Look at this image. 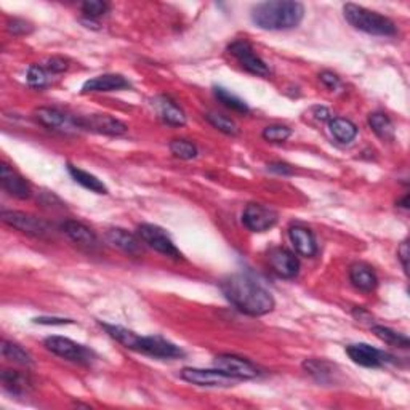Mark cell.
<instances>
[{"label": "cell", "instance_id": "6da1fadb", "mask_svg": "<svg viewBox=\"0 0 410 410\" xmlns=\"http://www.w3.org/2000/svg\"><path fill=\"white\" fill-rule=\"evenodd\" d=\"M221 291L239 311L249 316H263L274 309V298L247 274H234L221 282Z\"/></svg>", "mask_w": 410, "mask_h": 410}, {"label": "cell", "instance_id": "7a4b0ae2", "mask_svg": "<svg viewBox=\"0 0 410 410\" xmlns=\"http://www.w3.org/2000/svg\"><path fill=\"white\" fill-rule=\"evenodd\" d=\"M305 16L300 2H265L251 10V21L266 31H286L297 27Z\"/></svg>", "mask_w": 410, "mask_h": 410}, {"label": "cell", "instance_id": "3957f363", "mask_svg": "<svg viewBox=\"0 0 410 410\" xmlns=\"http://www.w3.org/2000/svg\"><path fill=\"white\" fill-rule=\"evenodd\" d=\"M103 327L114 340L124 344L127 349H132V351L143 353L157 359H175L184 356L182 348H178L172 342L163 340L161 337H140L135 332L124 329L120 325L103 324Z\"/></svg>", "mask_w": 410, "mask_h": 410}, {"label": "cell", "instance_id": "277c9868", "mask_svg": "<svg viewBox=\"0 0 410 410\" xmlns=\"http://www.w3.org/2000/svg\"><path fill=\"white\" fill-rule=\"evenodd\" d=\"M343 13L349 24L365 32V34L395 36L397 32L396 24L390 18L376 12H370V10L359 7V5L346 3L343 7Z\"/></svg>", "mask_w": 410, "mask_h": 410}, {"label": "cell", "instance_id": "5b68a950", "mask_svg": "<svg viewBox=\"0 0 410 410\" xmlns=\"http://www.w3.org/2000/svg\"><path fill=\"white\" fill-rule=\"evenodd\" d=\"M182 379L188 383L202 388H229L237 385L240 380L225 374L220 369H193L186 367L182 370Z\"/></svg>", "mask_w": 410, "mask_h": 410}, {"label": "cell", "instance_id": "8992f818", "mask_svg": "<svg viewBox=\"0 0 410 410\" xmlns=\"http://www.w3.org/2000/svg\"><path fill=\"white\" fill-rule=\"evenodd\" d=\"M45 348L57 356L78 364H90L91 360L90 349L64 337H48L45 340Z\"/></svg>", "mask_w": 410, "mask_h": 410}, {"label": "cell", "instance_id": "52a82bcc", "mask_svg": "<svg viewBox=\"0 0 410 410\" xmlns=\"http://www.w3.org/2000/svg\"><path fill=\"white\" fill-rule=\"evenodd\" d=\"M228 50L237 59L240 66L245 71H249L250 74L260 75V78H268V75H270V68H268L263 59L254 52V48H251L249 42L236 41L228 47Z\"/></svg>", "mask_w": 410, "mask_h": 410}, {"label": "cell", "instance_id": "ba28073f", "mask_svg": "<svg viewBox=\"0 0 410 410\" xmlns=\"http://www.w3.org/2000/svg\"><path fill=\"white\" fill-rule=\"evenodd\" d=\"M138 236L145 244L149 245L151 249L159 251V254L166 256H172L175 260L182 258L180 250L175 247L173 240L168 237V234L163 231L162 228L156 225H140L138 226Z\"/></svg>", "mask_w": 410, "mask_h": 410}, {"label": "cell", "instance_id": "9c48e42d", "mask_svg": "<svg viewBox=\"0 0 410 410\" xmlns=\"http://www.w3.org/2000/svg\"><path fill=\"white\" fill-rule=\"evenodd\" d=\"M242 223L251 233H265L277 223V213L271 207L249 204L242 213Z\"/></svg>", "mask_w": 410, "mask_h": 410}, {"label": "cell", "instance_id": "30bf717a", "mask_svg": "<svg viewBox=\"0 0 410 410\" xmlns=\"http://www.w3.org/2000/svg\"><path fill=\"white\" fill-rule=\"evenodd\" d=\"M2 220L3 223H7L8 226H12L18 231L29 234V236H36V237H43L50 233V228L43 220H39V218L27 215V213L23 212H2Z\"/></svg>", "mask_w": 410, "mask_h": 410}, {"label": "cell", "instance_id": "8fae6325", "mask_svg": "<svg viewBox=\"0 0 410 410\" xmlns=\"http://www.w3.org/2000/svg\"><path fill=\"white\" fill-rule=\"evenodd\" d=\"M34 117L39 124H42L43 127L54 130V132H61V133H73L78 132L79 124L78 119L68 116L61 111L54 108H39L34 111Z\"/></svg>", "mask_w": 410, "mask_h": 410}, {"label": "cell", "instance_id": "7c38bea8", "mask_svg": "<svg viewBox=\"0 0 410 410\" xmlns=\"http://www.w3.org/2000/svg\"><path fill=\"white\" fill-rule=\"evenodd\" d=\"M215 367L237 380H251L260 375V370L250 360L233 356V354H220V356H217Z\"/></svg>", "mask_w": 410, "mask_h": 410}, {"label": "cell", "instance_id": "4fadbf2b", "mask_svg": "<svg viewBox=\"0 0 410 410\" xmlns=\"http://www.w3.org/2000/svg\"><path fill=\"white\" fill-rule=\"evenodd\" d=\"M346 353L354 364L363 365V367H380V365L391 363L395 359L390 354L380 351V349L370 346L367 343L349 344Z\"/></svg>", "mask_w": 410, "mask_h": 410}, {"label": "cell", "instance_id": "5bb4252c", "mask_svg": "<svg viewBox=\"0 0 410 410\" xmlns=\"http://www.w3.org/2000/svg\"><path fill=\"white\" fill-rule=\"evenodd\" d=\"M78 124L80 129H87L103 135L119 136L127 133V125L117 119L108 116V114H93V116L79 117Z\"/></svg>", "mask_w": 410, "mask_h": 410}, {"label": "cell", "instance_id": "9a60e30c", "mask_svg": "<svg viewBox=\"0 0 410 410\" xmlns=\"http://www.w3.org/2000/svg\"><path fill=\"white\" fill-rule=\"evenodd\" d=\"M0 183L2 188L7 191L8 194L15 196L18 199H29L32 194L31 184L26 182V178L21 177L18 172H15L12 167H8L7 163L0 166Z\"/></svg>", "mask_w": 410, "mask_h": 410}, {"label": "cell", "instance_id": "2e32d148", "mask_svg": "<svg viewBox=\"0 0 410 410\" xmlns=\"http://www.w3.org/2000/svg\"><path fill=\"white\" fill-rule=\"evenodd\" d=\"M270 263L276 274L286 279H292L298 274L300 261L291 250L277 247L270 251Z\"/></svg>", "mask_w": 410, "mask_h": 410}, {"label": "cell", "instance_id": "e0dca14e", "mask_svg": "<svg viewBox=\"0 0 410 410\" xmlns=\"http://www.w3.org/2000/svg\"><path fill=\"white\" fill-rule=\"evenodd\" d=\"M130 87V82L120 74H103L98 78L87 80L82 87V93L90 91H117Z\"/></svg>", "mask_w": 410, "mask_h": 410}, {"label": "cell", "instance_id": "ac0fdd59", "mask_svg": "<svg viewBox=\"0 0 410 410\" xmlns=\"http://www.w3.org/2000/svg\"><path fill=\"white\" fill-rule=\"evenodd\" d=\"M288 237H291V242L293 245V249L297 250V254L303 256H314L318 254L316 237L308 228L292 226L288 229Z\"/></svg>", "mask_w": 410, "mask_h": 410}, {"label": "cell", "instance_id": "d6986e66", "mask_svg": "<svg viewBox=\"0 0 410 410\" xmlns=\"http://www.w3.org/2000/svg\"><path fill=\"white\" fill-rule=\"evenodd\" d=\"M63 231L66 233V236L73 240V242L84 245V247L93 249L98 245L96 234L93 233L90 228H87L85 225H82V223H79V221H74V220L64 221Z\"/></svg>", "mask_w": 410, "mask_h": 410}, {"label": "cell", "instance_id": "ffe728a7", "mask_svg": "<svg viewBox=\"0 0 410 410\" xmlns=\"http://www.w3.org/2000/svg\"><path fill=\"white\" fill-rule=\"evenodd\" d=\"M106 237L112 245H116V247L124 250L125 254H129V255L138 256L141 251H143L140 240L136 239L133 234L125 231V229H120V228L109 229V231L106 233Z\"/></svg>", "mask_w": 410, "mask_h": 410}, {"label": "cell", "instance_id": "44dd1931", "mask_svg": "<svg viewBox=\"0 0 410 410\" xmlns=\"http://www.w3.org/2000/svg\"><path fill=\"white\" fill-rule=\"evenodd\" d=\"M349 279L353 286L363 292H372L379 284L374 270L365 263H356L349 268Z\"/></svg>", "mask_w": 410, "mask_h": 410}, {"label": "cell", "instance_id": "7402d4cb", "mask_svg": "<svg viewBox=\"0 0 410 410\" xmlns=\"http://www.w3.org/2000/svg\"><path fill=\"white\" fill-rule=\"evenodd\" d=\"M154 106L162 117L163 122L175 125V127H182L186 124L184 112L180 109L173 101L168 100L166 96H157L154 100Z\"/></svg>", "mask_w": 410, "mask_h": 410}, {"label": "cell", "instance_id": "603a6c76", "mask_svg": "<svg viewBox=\"0 0 410 410\" xmlns=\"http://www.w3.org/2000/svg\"><path fill=\"white\" fill-rule=\"evenodd\" d=\"M329 129H330V133L333 135V138L340 141V143H351V141L358 136L356 125H354L351 120L343 119V117L330 119Z\"/></svg>", "mask_w": 410, "mask_h": 410}, {"label": "cell", "instance_id": "cb8c5ba5", "mask_svg": "<svg viewBox=\"0 0 410 410\" xmlns=\"http://www.w3.org/2000/svg\"><path fill=\"white\" fill-rule=\"evenodd\" d=\"M68 170H69L71 177H73L79 184L84 186V188L90 189V191H93V193H96V194H108L106 184L103 183L101 180H98L95 175L82 170V168H79V167L71 166V163L68 166Z\"/></svg>", "mask_w": 410, "mask_h": 410}, {"label": "cell", "instance_id": "d4e9b609", "mask_svg": "<svg viewBox=\"0 0 410 410\" xmlns=\"http://www.w3.org/2000/svg\"><path fill=\"white\" fill-rule=\"evenodd\" d=\"M369 125H370V129L376 133V136H380L381 140H385V141L395 140V136H396L395 125H393L391 119L388 117L386 114H381V112L370 114Z\"/></svg>", "mask_w": 410, "mask_h": 410}, {"label": "cell", "instance_id": "484cf974", "mask_svg": "<svg viewBox=\"0 0 410 410\" xmlns=\"http://www.w3.org/2000/svg\"><path fill=\"white\" fill-rule=\"evenodd\" d=\"M303 369L321 383H329L333 380V365L327 360L306 359L303 363Z\"/></svg>", "mask_w": 410, "mask_h": 410}, {"label": "cell", "instance_id": "4316f807", "mask_svg": "<svg viewBox=\"0 0 410 410\" xmlns=\"http://www.w3.org/2000/svg\"><path fill=\"white\" fill-rule=\"evenodd\" d=\"M0 379H2L5 390L13 393V395H21L29 388V379L16 370H3Z\"/></svg>", "mask_w": 410, "mask_h": 410}, {"label": "cell", "instance_id": "83f0119b", "mask_svg": "<svg viewBox=\"0 0 410 410\" xmlns=\"http://www.w3.org/2000/svg\"><path fill=\"white\" fill-rule=\"evenodd\" d=\"M2 356L20 365H32L31 354L26 353L23 348L12 342H7V340L2 342Z\"/></svg>", "mask_w": 410, "mask_h": 410}, {"label": "cell", "instance_id": "f1b7e54d", "mask_svg": "<svg viewBox=\"0 0 410 410\" xmlns=\"http://www.w3.org/2000/svg\"><path fill=\"white\" fill-rule=\"evenodd\" d=\"M372 332H374L381 342H385L388 344H393V346L409 348V344H410L409 338L406 335H402V333L388 329V327H383V325H374V327H372Z\"/></svg>", "mask_w": 410, "mask_h": 410}, {"label": "cell", "instance_id": "f546056e", "mask_svg": "<svg viewBox=\"0 0 410 410\" xmlns=\"http://www.w3.org/2000/svg\"><path fill=\"white\" fill-rule=\"evenodd\" d=\"M215 96L220 100L223 105H225L226 108L233 109V111L236 112H242V114H247L250 109L247 106V103H245L244 100H240L239 96L233 95L231 91H228L226 89H223V87H215Z\"/></svg>", "mask_w": 410, "mask_h": 410}, {"label": "cell", "instance_id": "4dcf8cb0", "mask_svg": "<svg viewBox=\"0 0 410 410\" xmlns=\"http://www.w3.org/2000/svg\"><path fill=\"white\" fill-rule=\"evenodd\" d=\"M205 119L209 120V122L215 127L217 130H220V132L226 133V135H237L239 129H237V124L234 122L233 119H229L226 116H221V114H217V112H207L205 114Z\"/></svg>", "mask_w": 410, "mask_h": 410}, {"label": "cell", "instance_id": "1f68e13d", "mask_svg": "<svg viewBox=\"0 0 410 410\" xmlns=\"http://www.w3.org/2000/svg\"><path fill=\"white\" fill-rule=\"evenodd\" d=\"M170 151L175 157L183 161H189L198 157V147L188 140H173L170 143Z\"/></svg>", "mask_w": 410, "mask_h": 410}, {"label": "cell", "instance_id": "d6a6232c", "mask_svg": "<svg viewBox=\"0 0 410 410\" xmlns=\"http://www.w3.org/2000/svg\"><path fill=\"white\" fill-rule=\"evenodd\" d=\"M263 138L270 143H282L292 135V130L286 125H270L263 130Z\"/></svg>", "mask_w": 410, "mask_h": 410}, {"label": "cell", "instance_id": "836d02e7", "mask_svg": "<svg viewBox=\"0 0 410 410\" xmlns=\"http://www.w3.org/2000/svg\"><path fill=\"white\" fill-rule=\"evenodd\" d=\"M27 82H29V85L36 87V89H42V87H45L48 84L45 69L37 66V64L31 66L29 71H27Z\"/></svg>", "mask_w": 410, "mask_h": 410}, {"label": "cell", "instance_id": "e575fe53", "mask_svg": "<svg viewBox=\"0 0 410 410\" xmlns=\"http://www.w3.org/2000/svg\"><path fill=\"white\" fill-rule=\"evenodd\" d=\"M109 10V5L105 2H100V0H89L82 5V12L87 16V18H98V16L105 15Z\"/></svg>", "mask_w": 410, "mask_h": 410}, {"label": "cell", "instance_id": "d590c367", "mask_svg": "<svg viewBox=\"0 0 410 410\" xmlns=\"http://www.w3.org/2000/svg\"><path fill=\"white\" fill-rule=\"evenodd\" d=\"M8 31L13 32V34L20 36V34H27V32L32 31V26L29 23H26L24 20H12L8 21Z\"/></svg>", "mask_w": 410, "mask_h": 410}, {"label": "cell", "instance_id": "8d00e7d4", "mask_svg": "<svg viewBox=\"0 0 410 410\" xmlns=\"http://www.w3.org/2000/svg\"><path fill=\"white\" fill-rule=\"evenodd\" d=\"M47 68H48V71H52V73H64V71L69 68V64H68V59L54 57V58L48 59Z\"/></svg>", "mask_w": 410, "mask_h": 410}, {"label": "cell", "instance_id": "74e56055", "mask_svg": "<svg viewBox=\"0 0 410 410\" xmlns=\"http://www.w3.org/2000/svg\"><path fill=\"white\" fill-rule=\"evenodd\" d=\"M319 78L322 80V84H324L325 87H329L330 90H335L337 87L340 85V79H338L333 73H330V71H324V73H322Z\"/></svg>", "mask_w": 410, "mask_h": 410}, {"label": "cell", "instance_id": "f35d334b", "mask_svg": "<svg viewBox=\"0 0 410 410\" xmlns=\"http://www.w3.org/2000/svg\"><path fill=\"white\" fill-rule=\"evenodd\" d=\"M268 170L279 173V175H292L293 168L291 166L284 162H274V163H268Z\"/></svg>", "mask_w": 410, "mask_h": 410}, {"label": "cell", "instance_id": "ab89813d", "mask_svg": "<svg viewBox=\"0 0 410 410\" xmlns=\"http://www.w3.org/2000/svg\"><path fill=\"white\" fill-rule=\"evenodd\" d=\"M36 324L42 325H64V324H73V321L63 319V318H36Z\"/></svg>", "mask_w": 410, "mask_h": 410}, {"label": "cell", "instance_id": "60d3db41", "mask_svg": "<svg viewBox=\"0 0 410 410\" xmlns=\"http://www.w3.org/2000/svg\"><path fill=\"white\" fill-rule=\"evenodd\" d=\"M397 256H399V260H401L404 271L407 272L409 271V242L407 240H404V242L401 244V247H399V250H397Z\"/></svg>", "mask_w": 410, "mask_h": 410}, {"label": "cell", "instance_id": "b9f144b4", "mask_svg": "<svg viewBox=\"0 0 410 410\" xmlns=\"http://www.w3.org/2000/svg\"><path fill=\"white\" fill-rule=\"evenodd\" d=\"M313 112H314V116L318 120H330L332 119L330 111L327 108H324V106H316L313 109Z\"/></svg>", "mask_w": 410, "mask_h": 410}, {"label": "cell", "instance_id": "7bdbcfd3", "mask_svg": "<svg viewBox=\"0 0 410 410\" xmlns=\"http://www.w3.org/2000/svg\"><path fill=\"white\" fill-rule=\"evenodd\" d=\"M399 207H402V209H409V196H404L402 200L397 202Z\"/></svg>", "mask_w": 410, "mask_h": 410}]
</instances>
